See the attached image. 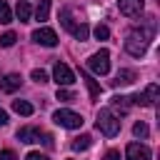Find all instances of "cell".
Listing matches in <instances>:
<instances>
[{"label":"cell","instance_id":"6da1fadb","mask_svg":"<svg viewBox=\"0 0 160 160\" xmlns=\"http://www.w3.org/2000/svg\"><path fill=\"white\" fill-rule=\"evenodd\" d=\"M95 125H98V130H100L102 135H108V138H115V135L120 132V120H118V115H115L110 108H102V110L98 112Z\"/></svg>","mask_w":160,"mask_h":160},{"label":"cell","instance_id":"7a4b0ae2","mask_svg":"<svg viewBox=\"0 0 160 160\" xmlns=\"http://www.w3.org/2000/svg\"><path fill=\"white\" fill-rule=\"evenodd\" d=\"M40 138H42V142L50 148L52 145V135H48V132H42L40 128H32V125H25V128H20L18 130V140L20 142H40Z\"/></svg>","mask_w":160,"mask_h":160},{"label":"cell","instance_id":"3957f363","mask_svg":"<svg viewBox=\"0 0 160 160\" xmlns=\"http://www.w3.org/2000/svg\"><path fill=\"white\" fill-rule=\"evenodd\" d=\"M88 70H92L95 75H108L110 72V52L108 50H98L95 55H90Z\"/></svg>","mask_w":160,"mask_h":160},{"label":"cell","instance_id":"277c9868","mask_svg":"<svg viewBox=\"0 0 160 160\" xmlns=\"http://www.w3.org/2000/svg\"><path fill=\"white\" fill-rule=\"evenodd\" d=\"M52 120H55L58 125L68 128V130H78V128H82V118H80L78 112L68 110V108H60V110H58V112L52 115Z\"/></svg>","mask_w":160,"mask_h":160},{"label":"cell","instance_id":"5b68a950","mask_svg":"<svg viewBox=\"0 0 160 160\" xmlns=\"http://www.w3.org/2000/svg\"><path fill=\"white\" fill-rule=\"evenodd\" d=\"M158 95H160V88H158V82H150V85L145 88V92H138V95H132L130 100H132L135 105H142V108H150V105H155V100H158Z\"/></svg>","mask_w":160,"mask_h":160},{"label":"cell","instance_id":"8992f818","mask_svg":"<svg viewBox=\"0 0 160 160\" xmlns=\"http://www.w3.org/2000/svg\"><path fill=\"white\" fill-rule=\"evenodd\" d=\"M125 50H128L132 58H142V55H145V50H148V42H145L138 32H130V35H128V40H125Z\"/></svg>","mask_w":160,"mask_h":160},{"label":"cell","instance_id":"52a82bcc","mask_svg":"<svg viewBox=\"0 0 160 160\" xmlns=\"http://www.w3.org/2000/svg\"><path fill=\"white\" fill-rule=\"evenodd\" d=\"M32 40L40 42V45H45V48H55L58 45V35H55L52 28H38L32 32Z\"/></svg>","mask_w":160,"mask_h":160},{"label":"cell","instance_id":"ba28073f","mask_svg":"<svg viewBox=\"0 0 160 160\" xmlns=\"http://www.w3.org/2000/svg\"><path fill=\"white\" fill-rule=\"evenodd\" d=\"M52 78H55L58 85H72V82H75V75H72V70H70L65 62H55V68H52Z\"/></svg>","mask_w":160,"mask_h":160},{"label":"cell","instance_id":"9c48e42d","mask_svg":"<svg viewBox=\"0 0 160 160\" xmlns=\"http://www.w3.org/2000/svg\"><path fill=\"white\" fill-rule=\"evenodd\" d=\"M118 8L125 18H138L145 8V0H118Z\"/></svg>","mask_w":160,"mask_h":160},{"label":"cell","instance_id":"30bf717a","mask_svg":"<svg viewBox=\"0 0 160 160\" xmlns=\"http://www.w3.org/2000/svg\"><path fill=\"white\" fill-rule=\"evenodd\" d=\"M125 158L128 160H150V148L140 145V142H130L125 150Z\"/></svg>","mask_w":160,"mask_h":160},{"label":"cell","instance_id":"8fae6325","mask_svg":"<svg viewBox=\"0 0 160 160\" xmlns=\"http://www.w3.org/2000/svg\"><path fill=\"white\" fill-rule=\"evenodd\" d=\"M20 82H22V78H20L18 72H10V75H5V78L0 80V90H2V92H15V90L20 88Z\"/></svg>","mask_w":160,"mask_h":160},{"label":"cell","instance_id":"7c38bea8","mask_svg":"<svg viewBox=\"0 0 160 160\" xmlns=\"http://www.w3.org/2000/svg\"><path fill=\"white\" fill-rule=\"evenodd\" d=\"M135 78H138V75H135V70H120V72L115 75L112 85H118V88H120V85H132V82H135Z\"/></svg>","mask_w":160,"mask_h":160},{"label":"cell","instance_id":"4fadbf2b","mask_svg":"<svg viewBox=\"0 0 160 160\" xmlns=\"http://www.w3.org/2000/svg\"><path fill=\"white\" fill-rule=\"evenodd\" d=\"M12 110H15L18 115H25V118H30V115L35 112V108H32L28 100H12Z\"/></svg>","mask_w":160,"mask_h":160},{"label":"cell","instance_id":"5bb4252c","mask_svg":"<svg viewBox=\"0 0 160 160\" xmlns=\"http://www.w3.org/2000/svg\"><path fill=\"white\" fill-rule=\"evenodd\" d=\"M128 100H130V98H122V95H115V98L110 100V105H112V108H115V110H118L120 115H125V112H128V108H130V102H128Z\"/></svg>","mask_w":160,"mask_h":160},{"label":"cell","instance_id":"9a60e30c","mask_svg":"<svg viewBox=\"0 0 160 160\" xmlns=\"http://www.w3.org/2000/svg\"><path fill=\"white\" fill-rule=\"evenodd\" d=\"M48 15H50V0H40V5L35 8V18L42 22V20H48Z\"/></svg>","mask_w":160,"mask_h":160},{"label":"cell","instance_id":"2e32d148","mask_svg":"<svg viewBox=\"0 0 160 160\" xmlns=\"http://www.w3.org/2000/svg\"><path fill=\"white\" fill-rule=\"evenodd\" d=\"M15 12H18L20 22H28V20H30V12H32V10H30V5H28V2H18V10H15Z\"/></svg>","mask_w":160,"mask_h":160},{"label":"cell","instance_id":"e0dca14e","mask_svg":"<svg viewBox=\"0 0 160 160\" xmlns=\"http://www.w3.org/2000/svg\"><path fill=\"white\" fill-rule=\"evenodd\" d=\"M82 80L88 82V90H90V98H98V95H100V85H98V82H95V80H92V78H90L88 72H82Z\"/></svg>","mask_w":160,"mask_h":160},{"label":"cell","instance_id":"ac0fdd59","mask_svg":"<svg viewBox=\"0 0 160 160\" xmlns=\"http://www.w3.org/2000/svg\"><path fill=\"white\" fill-rule=\"evenodd\" d=\"M90 148V135H80L72 140V150H88Z\"/></svg>","mask_w":160,"mask_h":160},{"label":"cell","instance_id":"d6986e66","mask_svg":"<svg viewBox=\"0 0 160 160\" xmlns=\"http://www.w3.org/2000/svg\"><path fill=\"white\" fill-rule=\"evenodd\" d=\"M0 22H12V12H10V8H8V2L5 0H0Z\"/></svg>","mask_w":160,"mask_h":160},{"label":"cell","instance_id":"ffe728a7","mask_svg":"<svg viewBox=\"0 0 160 160\" xmlns=\"http://www.w3.org/2000/svg\"><path fill=\"white\" fill-rule=\"evenodd\" d=\"M15 40H18V35H15L12 30H8L5 35H0V45H2V48H12V45H15Z\"/></svg>","mask_w":160,"mask_h":160},{"label":"cell","instance_id":"44dd1931","mask_svg":"<svg viewBox=\"0 0 160 160\" xmlns=\"http://www.w3.org/2000/svg\"><path fill=\"white\" fill-rule=\"evenodd\" d=\"M58 100L60 102H72L75 100V92L72 90H65V88H58Z\"/></svg>","mask_w":160,"mask_h":160},{"label":"cell","instance_id":"7402d4cb","mask_svg":"<svg viewBox=\"0 0 160 160\" xmlns=\"http://www.w3.org/2000/svg\"><path fill=\"white\" fill-rule=\"evenodd\" d=\"M132 132H135V138H148V132H150V128L140 120V122H135L132 125Z\"/></svg>","mask_w":160,"mask_h":160},{"label":"cell","instance_id":"603a6c76","mask_svg":"<svg viewBox=\"0 0 160 160\" xmlns=\"http://www.w3.org/2000/svg\"><path fill=\"white\" fill-rule=\"evenodd\" d=\"M95 38H98V40H108V38H110V30H108L105 25H98V28H95Z\"/></svg>","mask_w":160,"mask_h":160},{"label":"cell","instance_id":"cb8c5ba5","mask_svg":"<svg viewBox=\"0 0 160 160\" xmlns=\"http://www.w3.org/2000/svg\"><path fill=\"white\" fill-rule=\"evenodd\" d=\"M32 80L35 82H48V72L45 70H32Z\"/></svg>","mask_w":160,"mask_h":160},{"label":"cell","instance_id":"d4e9b609","mask_svg":"<svg viewBox=\"0 0 160 160\" xmlns=\"http://www.w3.org/2000/svg\"><path fill=\"white\" fill-rule=\"evenodd\" d=\"M25 160H50V158H48V155H42V152H35V150H32V152H28V155H25Z\"/></svg>","mask_w":160,"mask_h":160},{"label":"cell","instance_id":"484cf974","mask_svg":"<svg viewBox=\"0 0 160 160\" xmlns=\"http://www.w3.org/2000/svg\"><path fill=\"white\" fill-rule=\"evenodd\" d=\"M0 160H18V155H15L12 150H2V152H0Z\"/></svg>","mask_w":160,"mask_h":160},{"label":"cell","instance_id":"4316f807","mask_svg":"<svg viewBox=\"0 0 160 160\" xmlns=\"http://www.w3.org/2000/svg\"><path fill=\"white\" fill-rule=\"evenodd\" d=\"M105 160H120V152L118 150H108L105 152Z\"/></svg>","mask_w":160,"mask_h":160},{"label":"cell","instance_id":"83f0119b","mask_svg":"<svg viewBox=\"0 0 160 160\" xmlns=\"http://www.w3.org/2000/svg\"><path fill=\"white\" fill-rule=\"evenodd\" d=\"M5 122H8V112H5V110H0V125H5Z\"/></svg>","mask_w":160,"mask_h":160}]
</instances>
